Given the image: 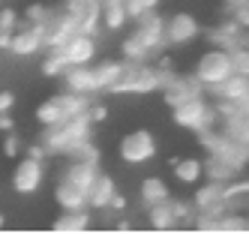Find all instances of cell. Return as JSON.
<instances>
[{"label": "cell", "mask_w": 249, "mask_h": 234, "mask_svg": "<svg viewBox=\"0 0 249 234\" xmlns=\"http://www.w3.org/2000/svg\"><path fill=\"white\" fill-rule=\"evenodd\" d=\"M54 201L60 204V210H78L87 207V189L69 183L66 177H60V183L54 186Z\"/></svg>", "instance_id": "14"}, {"label": "cell", "mask_w": 249, "mask_h": 234, "mask_svg": "<svg viewBox=\"0 0 249 234\" xmlns=\"http://www.w3.org/2000/svg\"><path fill=\"white\" fill-rule=\"evenodd\" d=\"M36 120H39L42 126H57V123H63V120H66L63 108H60V102H57V96L45 99V102L36 108Z\"/></svg>", "instance_id": "24"}, {"label": "cell", "mask_w": 249, "mask_h": 234, "mask_svg": "<svg viewBox=\"0 0 249 234\" xmlns=\"http://www.w3.org/2000/svg\"><path fill=\"white\" fill-rule=\"evenodd\" d=\"M156 156V138L147 129H135L120 138V159L129 165H144Z\"/></svg>", "instance_id": "3"}, {"label": "cell", "mask_w": 249, "mask_h": 234, "mask_svg": "<svg viewBox=\"0 0 249 234\" xmlns=\"http://www.w3.org/2000/svg\"><path fill=\"white\" fill-rule=\"evenodd\" d=\"M96 174H99V162H93V159H72L69 168L63 171V177L69 180V183H75L81 189H90Z\"/></svg>", "instance_id": "13"}, {"label": "cell", "mask_w": 249, "mask_h": 234, "mask_svg": "<svg viewBox=\"0 0 249 234\" xmlns=\"http://www.w3.org/2000/svg\"><path fill=\"white\" fill-rule=\"evenodd\" d=\"M51 51H60L69 66L93 63V57H96V36H90V33H72L60 48H51Z\"/></svg>", "instance_id": "7"}, {"label": "cell", "mask_w": 249, "mask_h": 234, "mask_svg": "<svg viewBox=\"0 0 249 234\" xmlns=\"http://www.w3.org/2000/svg\"><path fill=\"white\" fill-rule=\"evenodd\" d=\"M45 180V168H42V159H33V156H24L12 171V189L18 195H33L39 192Z\"/></svg>", "instance_id": "5"}, {"label": "cell", "mask_w": 249, "mask_h": 234, "mask_svg": "<svg viewBox=\"0 0 249 234\" xmlns=\"http://www.w3.org/2000/svg\"><path fill=\"white\" fill-rule=\"evenodd\" d=\"M87 111H90V120L93 123H99V120L108 117V108H105V105H93V108H87Z\"/></svg>", "instance_id": "33"}, {"label": "cell", "mask_w": 249, "mask_h": 234, "mask_svg": "<svg viewBox=\"0 0 249 234\" xmlns=\"http://www.w3.org/2000/svg\"><path fill=\"white\" fill-rule=\"evenodd\" d=\"M231 51V66H234L237 75H249V48L246 45H234Z\"/></svg>", "instance_id": "26"}, {"label": "cell", "mask_w": 249, "mask_h": 234, "mask_svg": "<svg viewBox=\"0 0 249 234\" xmlns=\"http://www.w3.org/2000/svg\"><path fill=\"white\" fill-rule=\"evenodd\" d=\"M0 129L12 132V117H9V111H0Z\"/></svg>", "instance_id": "37"}, {"label": "cell", "mask_w": 249, "mask_h": 234, "mask_svg": "<svg viewBox=\"0 0 249 234\" xmlns=\"http://www.w3.org/2000/svg\"><path fill=\"white\" fill-rule=\"evenodd\" d=\"M45 144H30V147H27V156H33V159H45Z\"/></svg>", "instance_id": "35"}, {"label": "cell", "mask_w": 249, "mask_h": 234, "mask_svg": "<svg viewBox=\"0 0 249 234\" xmlns=\"http://www.w3.org/2000/svg\"><path fill=\"white\" fill-rule=\"evenodd\" d=\"M15 24H18V15H15V9H0V30H15Z\"/></svg>", "instance_id": "30"}, {"label": "cell", "mask_w": 249, "mask_h": 234, "mask_svg": "<svg viewBox=\"0 0 249 234\" xmlns=\"http://www.w3.org/2000/svg\"><path fill=\"white\" fill-rule=\"evenodd\" d=\"M87 225H90V213H87V207H78V210H63V216H57L51 228L60 234H81Z\"/></svg>", "instance_id": "16"}, {"label": "cell", "mask_w": 249, "mask_h": 234, "mask_svg": "<svg viewBox=\"0 0 249 234\" xmlns=\"http://www.w3.org/2000/svg\"><path fill=\"white\" fill-rule=\"evenodd\" d=\"M231 72H234V66H231V51L228 48H210V51H204L201 57H198V63H195V81H198L204 90H213V87H219Z\"/></svg>", "instance_id": "1"}, {"label": "cell", "mask_w": 249, "mask_h": 234, "mask_svg": "<svg viewBox=\"0 0 249 234\" xmlns=\"http://www.w3.org/2000/svg\"><path fill=\"white\" fill-rule=\"evenodd\" d=\"M126 207V198H123L120 192H114V198H111V204H108V210H123Z\"/></svg>", "instance_id": "36"}, {"label": "cell", "mask_w": 249, "mask_h": 234, "mask_svg": "<svg viewBox=\"0 0 249 234\" xmlns=\"http://www.w3.org/2000/svg\"><path fill=\"white\" fill-rule=\"evenodd\" d=\"M231 12H234V24H237V27H243V30H249V6L231 9Z\"/></svg>", "instance_id": "31"}, {"label": "cell", "mask_w": 249, "mask_h": 234, "mask_svg": "<svg viewBox=\"0 0 249 234\" xmlns=\"http://www.w3.org/2000/svg\"><path fill=\"white\" fill-rule=\"evenodd\" d=\"M171 120L180 126V129H189V132H204L210 126H216V111L204 102V96H192L180 105L171 108Z\"/></svg>", "instance_id": "2"}, {"label": "cell", "mask_w": 249, "mask_h": 234, "mask_svg": "<svg viewBox=\"0 0 249 234\" xmlns=\"http://www.w3.org/2000/svg\"><path fill=\"white\" fill-rule=\"evenodd\" d=\"M201 36V24L189 12H174L165 18V45H189Z\"/></svg>", "instance_id": "6"}, {"label": "cell", "mask_w": 249, "mask_h": 234, "mask_svg": "<svg viewBox=\"0 0 249 234\" xmlns=\"http://www.w3.org/2000/svg\"><path fill=\"white\" fill-rule=\"evenodd\" d=\"M159 0H126V15H129V21L138 15H144L147 9H156Z\"/></svg>", "instance_id": "28"}, {"label": "cell", "mask_w": 249, "mask_h": 234, "mask_svg": "<svg viewBox=\"0 0 249 234\" xmlns=\"http://www.w3.org/2000/svg\"><path fill=\"white\" fill-rule=\"evenodd\" d=\"M141 201H144V207H150V204H162V201H168L171 198V192H168V186H165V180L162 177H144L141 180Z\"/></svg>", "instance_id": "17"}, {"label": "cell", "mask_w": 249, "mask_h": 234, "mask_svg": "<svg viewBox=\"0 0 249 234\" xmlns=\"http://www.w3.org/2000/svg\"><path fill=\"white\" fill-rule=\"evenodd\" d=\"M24 18H27L30 24H45L48 18H51V9H45V6H39V3H36V6H27Z\"/></svg>", "instance_id": "29"}, {"label": "cell", "mask_w": 249, "mask_h": 234, "mask_svg": "<svg viewBox=\"0 0 249 234\" xmlns=\"http://www.w3.org/2000/svg\"><path fill=\"white\" fill-rule=\"evenodd\" d=\"M216 99H225V102H249V75H237V72H231V75L219 84V87H213L210 90Z\"/></svg>", "instance_id": "11"}, {"label": "cell", "mask_w": 249, "mask_h": 234, "mask_svg": "<svg viewBox=\"0 0 249 234\" xmlns=\"http://www.w3.org/2000/svg\"><path fill=\"white\" fill-rule=\"evenodd\" d=\"M18 147H21V141L15 138V135H9V138L3 141V153H6V156H18Z\"/></svg>", "instance_id": "32"}, {"label": "cell", "mask_w": 249, "mask_h": 234, "mask_svg": "<svg viewBox=\"0 0 249 234\" xmlns=\"http://www.w3.org/2000/svg\"><path fill=\"white\" fill-rule=\"evenodd\" d=\"M195 210H204V207H216V204H225V183H216V180H210L207 186H201L192 198Z\"/></svg>", "instance_id": "21"}, {"label": "cell", "mask_w": 249, "mask_h": 234, "mask_svg": "<svg viewBox=\"0 0 249 234\" xmlns=\"http://www.w3.org/2000/svg\"><path fill=\"white\" fill-rule=\"evenodd\" d=\"M228 9H240V6H249V0H222Z\"/></svg>", "instance_id": "38"}, {"label": "cell", "mask_w": 249, "mask_h": 234, "mask_svg": "<svg viewBox=\"0 0 249 234\" xmlns=\"http://www.w3.org/2000/svg\"><path fill=\"white\" fill-rule=\"evenodd\" d=\"M12 105H15V96L9 93V90H0V111H9Z\"/></svg>", "instance_id": "34"}, {"label": "cell", "mask_w": 249, "mask_h": 234, "mask_svg": "<svg viewBox=\"0 0 249 234\" xmlns=\"http://www.w3.org/2000/svg\"><path fill=\"white\" fill-rule=\"evenodd\" d=\"M219 231H249V222L243 219L240 213H222L219 216Z\"/></svg>", "instance_id": "27"}, {"label": "cell", "mask_w": 249, "mask_h": 234, "mask_svg": "<svg viewBox=\"0 0 249 234\" xmlns=\"http://www.w3.org/2000/svg\"><path fill=\"white\" fill-rule=\"evenodd\" d=\"M192 96H204V87L195 81V75H189V78H177V75H174V78L162 87V99H165L168 108L180 105V102H186V99H192Z\"/></svg>", "instance_id": "10"}, {"label": "cell", "mask_w": 249, "mask_h": 234, "mask_svg": "<svg viewBox=\"0 0 249 234\" xmlns=\"http://www.w3.org/2000/svg\"><path fill=\"white\" fill-rule=\"evenodd\" d=\"M114 180L108 177V174H96V180L90 183V189H87V207L90 210H108V204H111V198H114Z\"/></svg>", "instance_id": "12"}, {"label": "cell", "mask_w": 249, "mask_h": 234, "mask_svg": "<svg viewBox=\"0 0 249 234\" xmlns=\"http://www.w3.org/2000/svg\"><path fill=\"white\" fill-rule=\"evenodd\" d=\"M69 69V63L63 60V54L60 51H48V57L42 60V72L48 78H54V75H63V72Z\"/></svg>", "instance_id": "25"}, {"label": "cell", "mask_w": 249, "mask_h": 234, "mask_svg": "<svg viewBox=\"0 0 249 234\" xmlns=\"http://www.w3.org/2000/svg\"><path fill=\"white\" fill-rule=\"evenodd\" d=\"M120 51H123V57H126V63H147V60L153 57V51L141 42L135 33H129V39H123Z\"/></svg>", "instance_id": "22"}, {"label": "cell", "mask_w": 249, "mask_h": 234, "mask_svg": "<svg viewBox=\"0 0 249 234\" xmlns=\"http://www.w3.org/2000/svg\"><path fill=\"white\" fill-rule=\"evenodd\" d=\"M240 30H243V27H237L234 21H228V24H219V27H213L207 36H210V39L216 42L219 48H234V45L240 42Z\"/></svg>", "instance_id": "23"}, {"label": "cell", "mask_w": 249, "mask_h": 234, "mask_svg": "<svg viewBox=\"0 0 249 234\" xmlns=\"http://www.w3.org/2000/svg\"><path fill=\"white\" fill-rule=\"evenodd\" d=\"M171 171L174 177L186 186H195L198 180L204 177V162L195 159V156H186V159H171Z\"/></svg>", "instance_id": "15"}, {"label": "cell", "mask_w": 249, "mask_h": 234, "mask_svg": "<svg viewBox=\"0 0 249 234\" xmlns=\"http://www.w3.org/2000/svg\"><path fill=\"white\" fill-rule=\"evenodd\" d=\"M93 72H96L99 90H108V93H111V87L123 78V72H126V63H120V60H105V63H96Z\"/></svg>", "instance_id": "18"}, {"label": "cell", "mask_w": 249, "mask_h": 234, "mask_svg": "<svg viewBox=\"0 0 249 234\" xmlns=\"http://www.w3.org/2000/svg\"><path fill=\"white\" fill-rule=\"evenodd\" d=\"M147 225L156 228V231H168V228L177 225L171 198H168V201H162V204H150V207H147Z\"/></svg>", "instance_id": "19"}, {"label": "cell", "mask_w": 249, "mask_h": 234, "mask_svg": "<svg viewBox=\"0 0 249 234\" xmlns=\"http://www.w3.org/2000/svg\"><path fill=\"white\" fill-rule=\"evenodd\" d=\"M45 48V24H24V27H15L12 30V39H9V51L18 54V57H30Z\"/></svg>", "instance_id": "8"}, {"label": "cell", "mask_w": 249, "mask_h": 234, "mask_svg": "<svg viewBox=\"0 0 249 234\" xmlns=\"http://www.w3.org/2000/svg\"><path fill=\"white\" fill-rule=\"evenodd\" d=\"M129 21L126 15V0H102V24L108 30H120Z\"/></svg>", "instance_id": "20"}, {"label": "cell", "mask_w": 249, "mask_h": 234, "mask_svg": "<svg viewBox=\"0 0 249 234\" xmlns=\"http://www.w3.org/2000/svg\"><path fill=\"white\" fill-rule=\"evenodd\" d=\"M132 24H135L132 33H135L153 54H156L159 48H165V18L156 15V9H147L144 15L132 18Z\"/></svg>", "instance_id": "4"}, {"label": "cell", "mask_w": 249, "mask_h": 234, "mask_svg": "<svg viewBox=\"0 0 249 234\" xmlns=\"http://www.w3.org/2000/svg\"><path fill=\"white\" fill-rule=\"evenodd\" d=\"M3 222H6V219H3V213H0V228H3Z\"/></svg>", "instance_id": "39"}, {"label": "cell", "mask_w": 249, "mask_h": 234, "mask_svg": "<svg viewBox=\"0 0 249 234\" xmlns=\"http://www.w3.org/2000/svg\"><path fill=\"white\" fill-rule=\"evenodd\" d=\"M63 81H66V90L81 93V96L102 93V90H99V81H96V72H93L90 63H84V66H69V69L63 72Z\"/></svg>", "instance_id": "9"}]
</instances>
